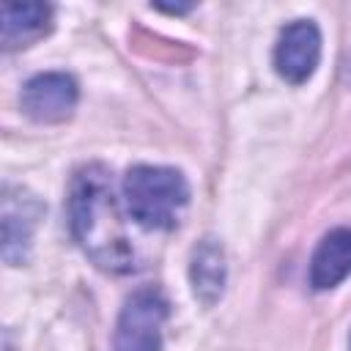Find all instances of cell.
Wrapping results in <instances>:
<instances>
[{"label":"cell","instance_id":"3","mask_svg":"<svg viewBox=\"0 0 351 351\" xmlns=\"http://www.w3.org/2000/svg\"><path fill=\"white\" fill-rule=\"evenodd\" d=\"M167 318V299L159 288L134 291L118 315L115 351H159L162 326Z\"/></svg>","mask_w":351,"mask_h":351},{"label":"cell","instance_id":"7","mask_svg":"<svg viewBox=\"0 0 351 351\" xmlns=\"http://www.w3.org/2000/svg\"><path fill=\"white\" fill-rule=\"evenodd\" d=\"M351 274V228L329 230L310 261V285L315 291L335 288L340 280Z\"/></svg>","mask_w":351,"mask_h":351},{"label":"cell","instance_id":"8","mask_svg":"<svg viewBox=\"0 0 351 351\" xmlns=\"http://www.w3.org/2000/svg\"><path fill=\"white\" fill-rule=\"evenodd\" d=\"M3 49H19L41 38L52 25V8L47 3H3L0 11Z\"/></svg>","mask_w":351,"mask_h":351},{"label":"cell","instance_id":"4","mask_svg":"<svg viewBox=\"0 0 351 351\" xmlns=\"http://www.w3.org/2000/svg\"><path fill=\"white\" fill-rule=\"evenodd\" d=\"M77 82L63 71L36 74L22 88V110L38 123H60L77 107Z\"/></svg>","mask_w":351,"mask_h":351},{"label":"cell","instance_id":"9","mask_svg":"<svg viewBox=\"0 0 351 351\" xmlns=\"http://www.w3.org/2000/svg\"><path fill=\"white\" fill-rule=\"evenodd\" d=\"M225 285V252L214 239H203L192 252V288L206 304L217 302Z\"/></svg>","mask_w":351,"mask_h":351},{"label":"cell","instance_id":"2","mask_svg":"<svg viewBox=\"0 0 351 351\" xmlns=\"http://www.w3.org/2000/svg\"><path fill=\"white\" fill-rule=\"evenodd\" d=\"M126 214L151 230H167L178 225L181 211L189 203V184L173 167L134 165L123 176Z\"/></svg>","mask_w":351,"mask_h":351},{"label":"cell","instance_id":"5","mask_svg":"<svg viewBox=\"0 0 351 351\" xmlns=\"http://www.w3.org/2000/svg\"><path fill=\"white\" fill-rule=\"evenodd\" d=\"M41 217V203L22 186L3 189V258L11 266H19L30 252V239Z\"/></svg>","mask_w":351,"mask_h":351},{"label":"cell","instance_id":"6","mask_svg":"<svg viewBox=\"0 0 351 351\" xmlns=\"http://www.w3.org/2000/svg\"><path fill=\"white\" fill-rule=\"evenodd\" d=\"M321 58V33L310 19H296L291 22L280 38H277V49H274V66L277 74L288 82H304Z\"/></svg>","mask_w":351,"mask_h":351},{"label":"cell","instance_id":"1","mask_svg":"<svg viewBox=\"0 0 351 351\" xmlns=\"http://www.w3.org/2000/svg\"><path fill=\"white\" fill-rule=\"evenodd\" d=\"M69 219L74 239L96 266L107 271H129L134 266V250L104 165H85L74 173L69 189Z\"/></svg>","mask_w":351,"mask_h":351}]
</instances>
